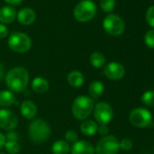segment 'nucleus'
I'll use <instances>...</instances> for the list:
<instances>
[{
  "mask_svg": "<svg viewBox=\"0 0 154 154\" xmlns=\"http://www.w3.org/2000/svg\"><path fill=\"white\" fill-rule=\"evenodd\" d=\"M17 103L16 96L14 93L9 90H3L0 91V106L7 109L14 105Z\"/></svg>",
  "mask_w": 154,
  "mask_h": 154,
  "instance_id": "19",
  "label": "nucleus"
},
{
  "mask_svg": "<svg viewBox=\"0 0 154 154\" xmlns=\"http://www.w3.org/2000/svg\"><path fill=\"white\" fill-rule=\"evenodd\" d=\"M105 56L100 52H94L90 55V63L94 68H102L105 65Z\"/></svg>",
  "mask_w": 154,
  "mask_h": 154,
  "instance_id": "22",
  "label": "nucleus"
},
{
  "mask_svg": "<svg viewBox=\"0 0 154 154\" xmlns=\"http://www.w3.org/2000/svg\"><path fill=\"white\" fill-rule=\"evenodd\" d=\"M31 88L32 90L38 94H43L46 93L49 89V83L47 79L44 78V77L38 76L33 79L31 82Z\"/></svg>",
  "mask_w": 154,
  "mask_h": 154,
  "instance_id": "17",
  "label": "nucleus"
},
{
  "mask_svg": "<svg viewBox=\"0 0 154 154\" xmlns=\"http://www.w3.org/2000/svg\"><path fill=\"white\" fill-rule=\"evenodd\" d=\"M5 2H7L8 4H10V5H19L23 0H4Z\"/></svg>",
  "mask_w": 154,
  "mask_h": 154,
  "instance_id": "35",
  "label": "nucleus"
},
{
  "mask_svg": "<svg viewBox=\"0 0 154 154\" xmlns=\"http://www.w3.org/2000/svg\"><path fill=\"white\" fill-rule=\"evenodd\" d=\"M36 18V14L32 8H23L17 13V20L20 24L25 26L32 25Z\"/></svg>",
  "mask_w": 154,
  "mask_h": 154,
  "instance_id": "14",
  "label": "nucleus"
},
{
  "mask_svg": "<svg viewBox=\"0 0 154 154\" xmlns=\"http://www.w3.org/2000/svg\"><path fill=\"white\" fill-rule=\"evenodd\" d=\"M146 21L149 26L154 28V6H151L148 8L146 12Z\"/></svg>",
  "mask_w": 154,
  "mask_h": 154,
  "instance_id": "28",
  "label": "nucleus"
},
{
  "mask_svg": "<svg viewBox=\"0 0 154 154\" xmlns=\"http://www.w3.org/2000/svg\"><path fill=\"white\" fill-rule=\"evenodd\" d=\"M96 154H117L120 146L119 140L113 135H107L103 137L95 146Z\"/></svg>",
  "mask_w": 154,
  "mask_h": 154,
  "instance_id": "8",
  "label": "nucleus"
},
{
  "mask_svg": "<svg viewBox=\"0 0 154 154\" xmlns=\"http://www.w3.org/2000/svg\"><path fill=\"white\" fill-rule=\"evenodd\" d=\"M93 112L95 122L99 125L108 124L113 117V110L112 106L105 102H101L95 104Z\"/></svg>",
  "mask_w": 154,
  "mask_h": 154,
  "instance_id": "9",
  "label": "nucleus"
},
{
  "mask_svg": "<svg viewBox=\"0 0 154 154\" xmlns=\"http://www.w3.org/2000/svg\"><path fill=\"white\" fill-rule=\"evenodd\" d=\"M104 75L108 79L112 81H117L122 79L125 74V68L124 66L117 62H112L107 63L104 66L103 70Z\"/></svg>",
  "mask_w": 154,
  "mask_h": 154,
  "instance_id": "11",
  "label": "nucleus"
},
{
  "mask_svg": "<svg viewBox=\"0 0 154 154\" xmlns=\"http://www.w3.org/2000/svg\"><path fill=\"white\" fill-rule=\"evenodd\" d=\"M71 154H94V145L87 140H77L70 149Z\"/></svg>",
  "mask_w": 154,
  "mask_h": 154,
  "instance_id": "12",
  "label": "nucleus"
},
{
  "mask_svg": "<svg viewBox=\"0 0 154 154\" xmlns=\"http://www.w3.org/2000/svg\"><path fill=\"white\" fill-rule=\"evenodd\" d=\"M6 85L12 93L19 94L24 92L29 84V72L21 66H17L6 73Z\"/></svg>",
  "mask_w": 154,
  "mask_h": 154,
  "instance_id": "1",
  "label": "nucleus"
},
{
  "mask_svg": "<svg viewBox=\"0 0 154 154\" xmlns=\"http://www.w3.org/2000/svg\"><path fill=\"white\" fill-rule=\"evenodd\" d=\"M119 146H120V149H122L123 150H130L132 148L133 143L131 139L123 138L121 141H119Z\"/></svg>",
  "mask_w": 154,
  "mask_h": 154,
  "instance_id": "29",
  "label": "nucleus"
},
{
  "mask_svg": "<svg viewBox=\"0 0 154 154\" xmlns=\"http://www.w3.org/2000/svg\"><path fill=\"white\" fill-rule=\"evenodd\" d=\"M104 91V85L100 81H94L90 84L88 88L89 97H91L94 101L99 99Z\"/></svg>",
  "mask_w": 154,
  "mask_h": 154,
  "instance_id": "20",
  "label": "nucleus"
},
{
  "mask_svg": "<svg viewBox=\"0 0 154 154\" xmlns=\"http://www.w3.org/2000/svg\"><path fill=\"white\" fill-rule=\"evenodd\" d=\"M21 114L27 120H34L37 114V106L31 100L24 101L20 105Z\"/></svg>",
  "mask_w": 154,
  "mask_h": 154,
  "instance_id": "13",
  "label": "nucleus"
},
{
  "mask_svg": "<svg viewBox=\"0 0 154 154\" xmlns=\"http://www.w3.org/2000/svg\"><path fill=\"white\" fill-rule=\"evenodd\" d=\"M8 44L12 51L18 54L26 53L32 47L31 38L22 32H15L11 34L8 37Z\"/></svg>",
  "mask_w": 154,
  "mask_h": 154,
  "instance_id": "5",
  "label": "nucleus"
},
{
  "mask_svg": "<svg viewBox=\"0 0 154 154\" xmlns=\"http://www.w3.org/2000/svg\"><path fill=\"white\" fill-rule=\"evenodd\" d=\"M67 82L72 88H80L85 83V76L82 72L78 70H72L67 75Z\"/></svg>",
  "mask_w": 154,
  "mask_h": 154,
  "instance_id": "15",
  "label": "nucleus"
},
{
  "mask_svg": "<svg viewBox=\"0 0 154 154\" xmlns=\"http://www.w3.org/2000/svg\"><path fill=\"white\" fill-rule=\"evenodd\" d=\"M145 44L149 48H154V29L149 30L144 36Z\"/></svg>",
  "mask_w": 154,
  "mask_h": 154,
  "instance_id": "27",
  "label": "nucleus"
},
{
  "mask_svg": "<svg viewBox=\"0 0 154 154\" xmlns=\"http://www.w3.org/2000/svg\"><path fill=\"white\" fill-rule=\"evenodd\" d=\"M100 6L103 12L110 13L115 8V0H101Z\"/></svg>",
  "mask_w": 154,
  "mask_h": 154,
  "instance_id": "25",
  "label": "nucleus"
},
{
  "mask_svg": "<svg viewBox=\"0 0 154 154\" xmlns=\"http://www.w3.org/2000/svg\"><path fill=\"white\" fill-rule=\"evenodd\" d=\"M96 12V5L92 0H83L74 8L73 16L78 22L85 23L92 20L95 17Z\"/></svg>",
  "mask_w": 154,
  "mask_h": 154,
  "instance_id": "4",
  "label": "nucleus"
},
{
  "mask_svg": "<svg viewBox=\"0 0 154 154\" xmlns=\"http://www.w3.org/2000/svg\"><path fill=\"white\" fill-rule=\"evenodd\" d=\"M103 26L104 31L110 35L118 36L123 33L125 25L121 17L114 14H110L105 17L103 22Z\"/></svg>",
  "mask_w": 154,
  "mask_h": 154,
  "instance_id": "7",
  "label": "nucleus"
},
{
  "mask_svg": "<svg viewBox=\"0 0 154 154\" xmlns=\"http://www.w3.org/2000/svg\"><path fill=\"white\" fill-rule=\"evenodd\" d=\"M28 136L34 143H43L46 141L51 135V127L49 123L43 119H35L28 126Z\"/></svg>",
  "mask_w": 154,
  "mask_h": 154,
  "instance_id": "2",
  "label": "nucleus"
},
{
  "mask_svg": "<svg viewBox=\"0 0 154 154\" xmlns=\"http://www.w3.org/2000/svg\"><path fill=\"white\" fill-rule=\"evenodd\" d=\"M94 101L86 95H80L74 99L72 104V114L76 120L85 121L92 114Z\"/></svg>",
  "mask_w": 154,
  "mask_h": 154,
  "instance_id": "3",
  "label": "nucleus"
},
{
  "mask_svg": "<svg viewBox=\"0 0 154 154\" xmlns=\"http://www.w3.org/2000/svg\"><path fill=\"white\" fill-rule=\"evenodd\" d=\"M130 122L132 126L137 128H145L152 123V115L146 108L133 109L129 116Z\"/></svg>",
  "mask_w": 154,
  "mask_h": 154,
  "instance_id": "6",
  "label": "nucleus"
},
{
  "mask_svg": "<svg viewBox=\"0 0 154 154\" xmlns=\"http://www.w3.org/2000/svg\"><path fill=\"white\" fill-rule=\"evenodd\" d=\"M18 119L15 112L8 109H0V129L9 131L17 127Z\"/></svg>",
  "mask_w": 154,
  "mask_h": 154,
  "instance_id": "10",
  "label": "nucleus"
},
{
  "mask_svg": "<svg viewBox=\"0 0 154 154\" xmlns=\"http://www.w3.org/2000/svg\"><path fill=\"white\" fill-rule=\"evenodd\" d=\"M9 34L8 28L3 25V24H0V39H3L5 37H7Z\"/></svg>",
  "mask_w": 154,
  "mask_h": 154,
  "instance_id": "32",
  "label": "nucleus"
},
{
  "mask_svg": "<svg viewBox=\"0 0 154 154\" xmlns=\"http://www.w3.org/2000/svg\"><path fill=\"white\" fill-rule=\"evenodd\" d=\"M141 102L149 107H154V91L145 92L141 96Z\"/></svg>",
  "mask_w": 154,
  "mask_h": 154,
  "instance_id": "24",
  "label": "nucleus"
},
{
  "mask_svg": "<svg viewBox=\"0 0 154 154\" xmlns=\"http://www.w3.org/2000/svg\"><path fill=\"white\" fill-rule=\"evenodd\" d=\"M71 146L64 140H58L54 142L52 146L53 154H68L70 151Z\"/></svg>",
  "mask_w": 154,
  "mask_h": 154,
  "instance_id": "21",
  "label": "nucleus"
},
{
  "mask_svg": "<svg viewBox=\"0 0 154 154\" xmlns=\"http://www.w3.org/2000/svg\"><path fill=\"white\" fill-rule=\"evenodd\" d=\"M17 17L16 9L11 6H5L0 8V22L3 25L11 24Z\"/></svg>",
  "mask_w": 154,
  "mask_h": 154,
  "instance_id": "16",
  "label": "nucleus"
},
{
  "mask_svg": "<svg viewBox=\"0 0 154 154\" xmlns=\"http://www.w3.org/2000/svg\"><path fill=\"white\" fill-rule=\"evenodd\" d=\"M0 154H7V153H4V152H0Z\"/></svg>",
  "mask_w": 154,
  "mask_h": 154,
  "instance_id": "36",
  "label": "nucleus"
},
{
  "mask_svg": "<svg viewBox=\"0 0 154 154\" xmlns=\"http://www.w3.org/2000/svg\"><path fill=\"white\" fill-rule=\"evenodd\" d=\"M6 74V68L2 63H0V80H1Z\"/></svg>",
  "mask_w": 154,
  "mask_h": 154,
  "instance_id": "34",
  "label": "nucleus"
},
{
  "mask_svg": "<svg viewBox=\"0 0 154 154\" xmlns=\"http://www.w3.org/2000/svg\"><path fill=\"white\" fill-rule=\"evenodd\" d=\"M64 140L68 143H74L78 140V134L74 130H68L64 134Z\"/></svg>",
  "mask_w": 154,
  "mask_h": 154,
  "instance_id": "26",
  "label": "nucleus"
},
{
  "mask_svg": "<svg viewBox=\"0 0 154 154\" xmlns=\"http://www.w3.org/2000/svg\"><path fill=\"white\" fill-rule=\"evenodd\" d=\"M98 123L90 119H86L83 121V122L80 125V131L85 136H93L97 132L98 130Z\"/></svg>",
  "mask_w": 154,
  "mask_h": 154,
  "instance_id": "18",
  "label": "nucleus"
},
{
  "mask_svg": "<svg viewBox=\"0 0 154 154\" xmlns=\"http://www.w3.org/2000/svg\"><path fill=\"white\" fill-rule=\"evenodd\" d=\"M6 141H7V140H6L5 134L2 133V132H0V149H1L5 146Z\"/></svg>",
  "mask_w": 154,
  "mask_h": 154,
  "instance_id": "33",
  "label": "nucleus"
},
{
  "mask_svg": "<svg viewBox=\"0 0 154 154\" xmlns=\"http://www.w3.org/2000/svg\"><path fill=\"white\" fill-rule=\"evenodd\" d=\"M5 137H6L7 140H14V141L19 140V134L17 131H15V130L8 131L7 134L5 135Z\"/></svg>",
  "mask_w": 154,
  "mask_h": 154,
  "instance_id": "30",
  "label": "nucleus"
},
{
  "mask_svg": "<svg viewBox=\"0 0 154 154\" xmlns=\"http://www.w3.org/2000/svg\"><path fill=\"white\" fill-rule=\"evenodd\" d=\"M4 147L7 152L9 154H17L20 151V144L18 143V141L7 140Z\"/></svg>",
  "mask_w": 154,
  "mask_h": 154,
  "instance_id": "23",
  "label": "nucleus"
},
{
  "mask_svg": "<svg viewBox=\"0 0 154 154\" xmlns=\"http://www.w3.org/2000/svg\"><path fill=\"white\" fill-rule=\"evenodd\" d=\"M97 132L104 137V136H107L108 135V132H109V127L107 124H100L98 125V130H97Z\"/></svg>",
  "mask_w": 154,
  "mask_h": 154,
  "instance_id": "31",
  "label": "nucleus"
}]
</instances>
